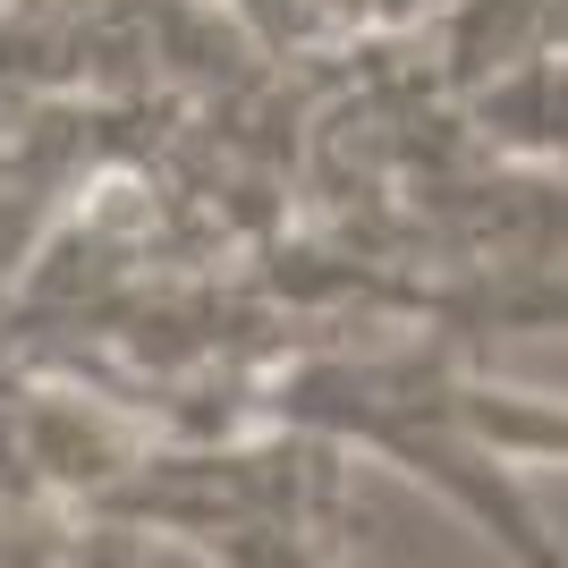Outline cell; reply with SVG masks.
Returning <instances> with one entry per match:
<instances>
[{"label":"cell","instance_id":"cell-3","mask_svg":"<svg viewBox=\"0 0 568 568\" xmlns=\"http://www.w3.org/2000/svg\"><path fill=\"white\" fill-rule=\"evenodd\" d=\"M187 551H204L213 568H332L323 551V526L314 518H272V509H246V518H187L170 526Z\"/></svg>","mask_w":568,"mask_h":568},{"label":"cell","instance_id":"cell-2","mask_svg":"<svg viewBox=\"0 0 568 568\" xmlns=\"http://www.w3.org/2000/svg\"><path fill=\"white\" fill-rule=\"evenodd\" d=\"M450 407L493 458H560L568 467V399H526V390H493V382L450 374Z\"/></svg>","mask_w":568,"mask_h":568},{"label":"cell","instance_id":"cell-4","mask_svg":"<svg viewBox=\"0 0 568 568\" xmlns=\"http://www.w3.org/2000/svg\"><path fill=\"white\" fill-rule=\"evenodd\" d=\"M382 9H407V0H382Z\"/></svg>","mask_w":568,"mask_h":568},{"label":"cell","instance_id":"cell-1","mask_svg":"<svg viewBox=\"0 0 568 568\" xmlns=\"http://www.w3.org/2000/svg\"><path fill=\"white\" fill-rule=\"evenodd\" d=\"M281 425L314 433L332 450H374L390 467L425 475L433 493L450 509H467L518 568H568V544L535 518V500L509 484V467L450 407V356H382V365L323 356V365H297L281 382Z\"/></svg>","mask_w":568,"mask_h":568}]
</instances>
